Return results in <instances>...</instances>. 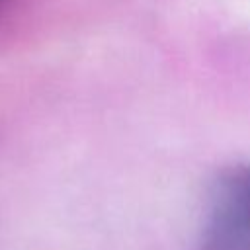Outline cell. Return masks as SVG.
<instances>
[{"label":"cell","instance_id":"cell-1","mask_svg":"<svg viewBox=\"0 0 250 250\" xmlns=\"http://www.w3.org/2000/svg\"><path fill=\"white\" fill-rule=\"evenodd\" d=\"M195 250H250V164L215 182Z\"/></svg>","mask_w":250,"mask_h":250}]
</instances>
